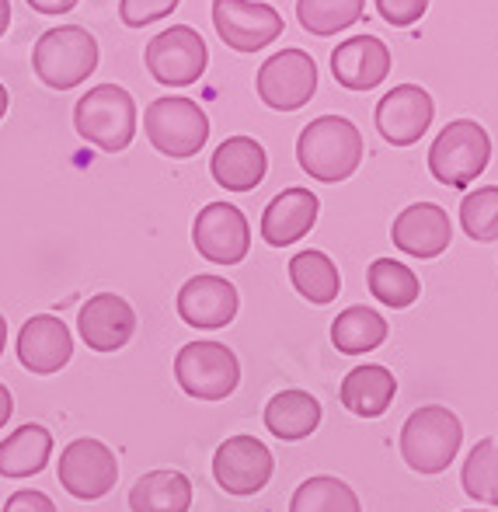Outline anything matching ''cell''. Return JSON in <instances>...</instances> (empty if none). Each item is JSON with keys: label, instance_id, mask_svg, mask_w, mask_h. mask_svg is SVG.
Segmentation results:
<instances>
[{"label": "cell", "instance_id": "6da1fadb", "mask_svg": "<svg viewBox=\"0 0 498 512\" xmlns=\"http://www.w3.org/2000/svg\"><path fill=\"white\" fill-rule=\"evenodd\" d=\"M363 133L345 115H321L307 122L297 140V161L310 178L338 185L356 175L363 164Z\"/></svg>", "mask_w": 498, "mask_h": 512}, {"label": "cell", "instance_id": "7a4b0ae2", "mask_svg": "<svg viewBox=\"0 0 498 512\" xmlns=\"http://www.w3.org/2000/svg\"><path fill=\"white\" fill-rule=\"evenodd\" d=\"M464 446V425L443 405H422L401 425V457L415 474H443Z\"/></svg>", "mask_w": 498, "mask_h": 512}, {"label": "cell", "instance_id": "3957f363", "mask_svg": "<svg viewBox=\"0 0 498 512\" xmlns=\"http://www.w3.org/2000/svg\"><path fill=\"white\" fill-rule=\"evenodd\" d=\"M32 67L46 88L70 91L84 84L98 67V42L88 28L60 25L39 35L32 49Z\"/></svg>", "mask_w": 498, "mask_h": 512}, {"label": "cell", "instance_id": "277c9868", "mask_svg": "<svg viewBox=\"0 0 498 512\" xmlns=\"http://www.w3.org/2000/svg\"><path fill=\"white\" fill-rule=\"evenodd\" d=\"M492 161V140L485 126L474 119H453L429 147V171L439 185L464 189L478 182V175Z\"/></svg>", "mask_w": 498, "mask_h": 512}, {"label": "cell", "instance_id": "5b68a950", "mask_svg": "<svg viewBox=\"0 0 498 512\" xmlns=\"http://www.w3.org/2000/svg\"><path fill=\"white\" fill-rule=\"evenodd\" d=\"M74 126L105 154H119L136 136V102L119 84H98L74 108Z\"/></svg>", "mask_w": 498, "mask_h": 512}, {"label": "cell", "instance_id": "8992f818", "mask_svg": "<svg viewBox=\"0 0 498 512\" xmlns=\"http://www.w3.org/2000/svg\"><path fill=\"white\" fill-rule=\"evenodd\" d=\"M175 380L189 398L223 401L241 384V363L223 342H189L175 356Z\"/></svg>", "mask_w": 498, "mask_h": 512}, {"label": "cell", "instance_id": "52a82bcc", "mask_svg": "<svg viewBox=\"0 0 498 512\" xmlns=\"http://www.w3.org/2000/svg\"><path fill=\"white\" fill-rule=\"evenodd\" d=\"M143 129L154 150L164 157H196L209 140V119L192 98H157L143 112Z\"/></svg>", "mask_w": 498, "mask_h": 512}, {"label": "cell", "instance_id": "ba28073f", "mask_svg": "<svg viewBox=\"0 0 498 512\" xmlns=\"http://www.w3.org/2000/svg\"><path fill=\"white\" fill-rule=\"evenodd\" d=\"M147 70L164 88H189L206 74L209 49L206 39L192 25H171L147 42Z\"/></svg>", "mask_w": 498, "mask_h": 512}, {"label": "cell", "instance_id": "9c48e42d", "mask_svg": "<svg viewBox=\"0 0 498 512\" xmlns=\"http://www.w3.org/2000/svg\"><path fill=\"white\" fill-rule=\"evenodd\" d=\"M258 98L276 112H297L317 91V63L303 49H283L258 67Z\"/></svg>", "mask_w": 498, "mask_h": 512}, {"label": "cell", "instance_id": "30bf717a", "mask_svg": "<svg viewBox=\"0 0 498 512\" xmlns=\"http://www.w3.org/2000/svg\"><path fill=\"white\" fill-rule=\"evenodd\" d=\"M272 471H276V460H272V450L255 436H230L220 443L213 457V478L216 485L227 495H237V499H248V495H258L265 485L272 481Z\"/></svg>", "mask_w": 498, "mask_h": 512}, {"label": "cell", "instance_id": "8fae6325", "mask_svg": "<svg viewBox=\"0 0 498 512\" xmlns=\"http://www.w3.org/2000/svg\"><path fill=\"white\" fill-rule=\"evenodd\" d=\"M216 35L237 53H258L283 35V14L262 0H213Z\"/></svg>", "mask_w": 498, "mask_h": 512}, {"label": "cell", "instance_id": "7c38bea8", "mask_svg": "<svg viewBox=\"0 0 498 512\" xmlns=\"http://www.w3.org/2000/svg\"><path fill=\"white\" fill-rule=\"evenodd\" d=\"M56 474H60V485L74 499L95 502L105 499L115 488V481H119V460H115V453L101 439H74L60 453Z\"/></svg>", "mask_w": 498, "mask_h": 512}, {"label": "cell", "instance_id": "4fadbf2b", "mask_svg": "<svg viewBox=\"0 0 498 512\" xmlns=\"http://www.w3.org/2000/svg\"><path fill=\"white\" fill-rule=\"evenodd\" d=\"M192 244L206 262L213 265H237L248 258L251 227L248 216L234 203H209L199 209L192 223Z\"/></svg>", "mask_w": 498, "mask_h": 512}, {"label": "cell", "instance_id": "5bb4252c", "mask_svg": "<svg viewBox=\"0 0 498 512\" xmlns=\"http://www.w3.org/2000/svg\"><path fill=\"white\" fill-rule=\"evenodd\" d=\"M432 115H436V105L429 91L418 84H398L377 102V129L394 147H411L432 126Z\"/></svg>", "mask_w": 498, "mask_h": 512}, {"label": "cell", "instance_id": "9a60e30c", "mask_svg": "<svg viewBox=\"0 0 498 512\" xmlns=\"http://www.w3.org/2000/svg\"><path fill=\"white\" fill-rule=\"evenodd\" d=\"M391 241L411 258H439L453 241L450 213L436 203H411L394 216Z\"/></svg>", "mask_w": 498, "mask_h": 512}, {"label": "cell", "instance_id": "2e32d148", "mask_svg": "<svg viewBox=\"0 0 498 512\" xmlns=\"http://www.w3.org/2000/svg\"><path fill=\"white\" fill-rule=\"evenodd\" d=\"M237 307H241L237 286L223 276H192L178 290V314L199 331L227 328L237 317Z\"/></svg>", "mask_w": 498, "mask_h": 512}, {"label": "cell", "instance_id": "e0dca14e", "mask_svg": "<svg viewBox=\"0 0 498 512\" xmlns=\"http://www.w3.org/2000/svg\"><path fill=\"white\" fill-rule=\"evenodd\" d=\"M70 356H74V335L56 314H35L21 324L18 359L25 370L49 377V373H60Z\"/></svg>", "mask_w": 498, "mask_h": 512}, {"label": "cell", "instance_id": "ac0fdd59", "mask_svg": "<svg viewBox=\"0 0 498 512\" xmlns=\"http://www.w3.org/2000/svg\"><path fill=\"white\" fill-rule=\"evenodd\" d=\"M331 74L349 91H373L391 74V49L377 35H352L331 53Z\"/></svg>", "mask_w": 498, "mask_h": 512}, {"label": "cell", "instance_id": "d6986e66", "mask_svg": "<svg viewBox=\"0 0 498 512\" xmlns=\"http://www.w3.org/2000/svg\"><path fill=\"white\" fill-rule=\"evenodd\" d=\"M77 328H81V338L88 342V349L95 352H115L133 338L136 331V314L133 307L126 304L115 293H98L77 314Z\"/></svg>", "mask_w": 498, "mask_h": 512}, {"label": "cell", "instance_id": "ffe728a7", "mask_svg": "<svg viewBox=\"0 0 498 512\" xmlns=\"http://www.w3.org/2000/svg\"><path fill=\"white\" fill-rule=\"evenodd\" d=\"M317 196L310 189H286L265 206L262 213V237L272 248H286L297 244L300 237H307L317 223Z\"/></svg>", "mask_w": 498, "mask_h": 512}, {"label": "cell", "instance_id": "44dd1931", "mask_svg": "<svg viewBox=\"0 0 498 512\" xmlns=\"http://www.w3.org/2000/svg\"><path fill=\"white\" fill-rule=\"evenodd\" d=\"M209 171H213L216 185H223L227 192H251L255 185H262L265 171H269V154L251 136H230L216 147Z\"/></svg>", "mask_w": 498, "mask_h": 512}, {"label": "cell", "instance_id": "7402d4cb", "mask_svg": "<svg viewBox=\"0 0 498 512\" xmlns=\"http://www.w3.org/2000/svg\"><path fill=\"white\" fill-rule=\"evenodd\" d=\"M394 394H398V380H394V373L387 370V366H377V363L349 370L342 387H338L342 405L359 418H380L391 408Z\"/></svg>", "mask_w": 498, "mask_h": 512}, {"label": "cell", "instance_id": "603a6c76", "mask_svg": "<svg viewBox=\"0 0 498 512\" xmlns=\"http://www.w3.org/2000/svg\"><path fill=\"white\" fill-rule=\"evenodd\" d=\"M317 425H321V401L307 391H279L265 405V429L283 443L314 436Z\"/></svg>", "mask_w": 498, "mask_h": 512}, {"label": "cell", "instance_id": "cb8c5ba5", "mask_svg": "<svg viewBox=\"0 0 498 512\" xmlns=\"http://www.w3.org/2000/svg\"><path fill=\"white\" fill-rule=\"evenodd\" d=\"M49 453H53V432L39 422H28L0 443V474L14 481L32 478L49 464Z\"/></svg>", "mask_w": 498, "mask_h": 512}, {"label": "cell", "instance_id": "d4e9b609", "mask_svg": "<svg viewBox=\"0 0 498 512\" xmlns=\"http://www.w3.org/2000/svg\"><path fill=\"white\" fill-rule=\"evenodd\" d=\"M133 512H189L192 481L182 471H150L129 492Z\"/></svg>", "mask_w": 498, "mask_h": 512}, {"label": "cell", "instance_id": "484cf974", "mask_svg": "<svg viewBox=\"0 0 498 512\" xmlns=\"http://www.w3.org/2000/svg\"><path fill=\"white\" fill-rule=\"evenodd\" d=\"M387 321L373 307H345L331 324V345L345 356H366L387 342Z\"/></svg>", "mask_w": 498, "mask_h": 512}, {"label": "cell", "instance_id": "4316f807", "mask_svg": "<svg viewBox=\"0 0 498 512\" xmlns=\"http://www.w3.org/2000/svg\"><path fill=\"white\" fill-rule=\"evenodd\" d=\"M290 283L297 286V293L310 304L324 307L338 297L342 290V276H338V265L331 262L324 251H300L290 258Z\"/></svg>", "mask_w": 498, "mask_h": 512}, {"label": "cell", "instance_id": "83f0119b", "mask_svg": "<svg viewBox=\"0 0 498 512\" xmlns=\"http://www.w3.org/2000/svg\"><path fill=\"white\" fill-rule=\"evenodd\" d=\"M290 512H363V506L349 481L335 474H314L293 492Z\"/></svg>", "mask_w": 498, "mask_h": 512}, {"label": "cell", "instance_id": "f1b7e54d", "mask_svg": "<svg viewBox=\"0 0 498 512\" xmlns=\"http://www.w3.org/2000/svg\"><path fill=\"white\" fill-rule=\"evenodd\" d=\"M366 283H370V293L380 304L394 307V310L411 307L418 300V293H422L418 276L404 262H398V258H377V262L366 269Z\"/></svg>", "mask_w": 498, "mask_h": 512}, {"label": "cell", "instance_id": "f546056e", "mask_svg": "<svg viewBox=\"0 0 498 512\" xmlns=\"http://www.w3.org/2000/svg\"><path fill=\"white\" fill-rule=\"evenodd\" d=\"M366 0H297V18L310 35H338L363 18Z\"/></svg>", "mask_w": 498, "mask_h": 512}, {"label": "cell", "instance_id": "4dcf8cb0", "mask_svg": "<svg viewBox=\"0 0 498 512\" xmlns=\"http://www.w3.org/2000/svg\"><path fill=\"white\" fill-rule=\"evenodd\" d=\"M464 492L481 506H498V439H478L467 453Z\"/></svg>", "mask_w": 498, "mask_h": 512}, {"label": "cell", "instance_id": "1f68e13d", "mask_svg": "<svg viewBox=\"0 0 498 512\" xmlns=\"http://www.w3.org/2000/svg\"><path fill=\"white\" fill-rule=\"evenodd\" d=\"M460 227L467 230L471 241H498V185L467 192L460 203Z\"/></svg>", "mask_w": 498, "mask_h": 512}, {"label": "cell", "instance_id": "d6a6232c", "mask_svg": "<svg viewBox=\"0 0 498 512\" xmlns=\"http://www.w3.org/2000/svg\"><path fill=\"white\" fill-rule=\"evenodd\" d=\"M182 0H119V18L126 21L129 28H143L150 21L168 18Z\"/></svg>", "mask_w": 498, "mask_h": 512}, {"label": "cell", "instance_id": "836d02e7", "mask_svg": "<svg viewBox=\"0 0 498 512\" xmlns=\"http://www.w3.org/2000/svg\"><path fill=\"white\" fill-rule=\"evenodd\" d=\"M425 7H429V0H377L380 18H384L387 25H394V28L415 25V21L425 14Z\"/></svg>", "mask_w": 498, "mask_h": 512}, {"label": "cell", "instance_id": "e575fe53", "mask_svg": "<svg viewBox=\"0 0 498 512\" xmlns=\"http://www.w3.org/2000/svg\"><path fill=\"white\" fill-rule=\"evenodd\" d=\"M4 512H56V502L46 492H35V488H21L11 499L4 502Z\"/></svg>", "mask_w": 498, "mask_h": 512}, {"label": "cell", "instance_id": "d590c367", "mask_svg": "<svg viewBox=\"0 0 498 512\" xmlns=\"http://www.w3.org/2000/svg\"><path fill=\"white\" fill-rule=\"evenodd\" d=\"M77 4H81V0H28V7L39 14H67V11H74Z\"/></svg>", "mask_w": 498, "mask_h": 512}, {"label": "cell", "instance_id": "8d00e7d4", "mask_svg": "<svg viewBox=\"0 0 498 512\" xmlns=\"http://www.w3.org/2000/svg\"><path fill=\"white\" fill-rule=\"evenodd\" d=\"M11 411H14V398H11V391H7L4 384H0V429L7 425V418H11Z\"/></svg>", "mask_w": 498, "mask_h": 512}, {"label": "cell", "instance_id": "74e56055", "mask_svg": "<svg viewBox=\"0 0 498 512\" xmlns=\"http://www.w3.org/2000/svg\"><path fill=\"white\" fill-rule=\"evenodd\" d=\"M7 25H11V0H0V35L7 32Z\"/></svg>", "mask_w": 498, "mask_h": 512}, {"label": "cell", "instance_id": "f35d334b", "mask_svg": "<svg viewBox=\"0 0 498 512\" xmlns=\"http://www.w3.org/2000/svg\"><path fill=\"white\" fill-rule=\"evenodd\" d=\"M7 105H11V98H7V88L0 84V119L7 115Z\"/></svg>", "mask_w": 498, "mask_h": 512}, {"label": "cell", "instance_id": "ab89813d", "mask_svg": "<svg viewBox=\"0 0 498 512\" xmlns=\"http://www.w3.org/2000/svg\"><path fill=\"white\" fill-rule=\"evenodd\" d=\"M4 342H7V321H4V314H0V356H4Z\"/></svg>", "mask_w": 498, "mask_h": 512}, {"label": "cell", "instance_id": "60d3db41", "mask_svg": "<svg viewBox=\"0 0 498 512\" xmlns=\"http://www.w3.org/2000/svg\"><path fill=\"white\" fill-rule=\"evenodd\" d=\"M464 512H485V509H464Z\"/></svg>", "mask_w": 498, "mask_h": 512}]
</instances>
